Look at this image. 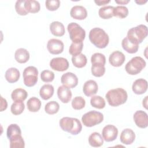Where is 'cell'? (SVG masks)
I'll list each match as a JSON object with an SVG mask.
<instances>
[{
    "label": "cell",
    "instance_id": "5",
    "mask_svg": "<svg viewBox=\"0 0 148 148\" xmlns=\"http://www.w3.org/2000/svg\"><path fill=\"white\" fill-rule=\"evenodd\" d=\"M146 61L141 57H133L129 61L125 66L126 72L131 75H135L140 73L146 66Z\"/></svg>",
    "mask_w": 148,
    "mask_h": 148
},
{
    "label": "cell",
    "instance_id": "1",
    "mask_svg": "<svg viewBox=\"0 0 148 148\" xmlns=\"http://www.w3.org/2000/svg\"><path fill=\"white\" fill-rule=\"evenodd\" d=\"M89 39L90 42L97 47L103 49L106 47L109 41L108 35L105 31L100 28H94L89 32Z\"/></svg>",
    "mask_w": 148,
    "mask_h": 148
},
{
    "label": "cell",
    "instance_id": "21",
    "mask_svg": "<svg viewBox=\"0 0 148 148\" xmlns=\"http://www.w3.org/2000/svg\"><path fill=\"white\" fill-rule=\"evenodd\" d=\"M51 33L56 36H62L65 34V27L60 21H53L50 24Z\"/></svg>",
    "mask_w": 148,
    "mask_h": 148
},
{
    "label": "cell",
    "instance_id": "44",
    "mask_svg": "<svg viewBox=\"0 0 148 148\" xmlns=\"http://www.w3.org/2000/svg\"><path fill=\"white\" fill-rule=\"evenodd\" d=\"M1 111L2 112L3 110H5L7 108L8 103L6 102V100L4 98H2V97H1Z\"/></svg>",
    "mask_w": 148,
    "mask_h": 148
},
{
    "label": "cell",
    "instance_id": "17",
    "mask_svg": "<svg viewBox=\"0 0 148 148\" xmlns=\"http://www.w3.org/2000/svg\"><path fill=\"white\" fill-rule=\"evenodd\" d=\"M147 82L144 79H138L132 84V90L133 92L138 95L143 94L147 91Z\"/></svg>",
    "mask_w": 148,
    "mask_h": 148
},
{
    "label": "cell",
    "instance_id": "45",
    "mask_svg": "<svg viewBox=\"0 0 148 148\" xmlns=\"http://www.w3.org/2000/svg\"><path fill=\"white\" fill-rule=\"evenodd\" d=\"M94 2L98 6H101V5H105L106 4H108V3L110 2V1H106V0H97V1H94Z\"/></svg>",
    "mask_w": 148,
    "mask_h": 148
},
{
    "label": "cell",
    "instance_id": "46",
    "mask_svg": "<svg viewBox=\"0 0 148 148\" xmlns=\"http://www.w3.org/2000/svg\"><path fill=\"white\" fill-rule=\"evenodd\" d=\"M130 1V0H115V2L118 3V4H120V5H125L127 3H128Z\"/></svg>",
    "mask_w": 148,
    "mask_h": 148
},
{
    "label": "cell",
    "instance_id": "10",
    "mask_svg": "<svg viewBox=\"0 0 148 148\" xmlns=\"http://www.w3.org/2000/svg\"><path fill=\"white\" fill-rule=\"evenodd\" d=\"M50 66L54 71L63 72L69 68V62L65 58L56 57L51 59L50 62Z\"/></svg>",
    "mask_w": 148,
    "mask_h": 148
},
{
    "label": "cell",
    "instance_id": "18",
    "mask_svg": "<svg viewBox=\"0 0 148 148\" xmlns=\"http://www.w3.org/2000/svg\"><path fill=\"white\" fill-rule=\"evenodd\" d=\"M57 95L59 99L63 103H68L72 98V92L69 88L61 86L57 89Z\"/></svg>",
    "mask_w": 148,
    "mask_h": 148
},
{
    "label": "cell",
    "instance_id": "37",
    "mask_svg": "<svg viewBox=\"0 0 148 148\" xmlns=\"http://www.w3.org/2000/svg\"><path fill=\"white\" fill-rule=\"evenodd\" d=\"M128 14V9L125 6H117L114 7L113 16L118 17L120 18L126 17Z\"/></svg>",
    "mask_w": 148,
    "mask_h": 148
},
{
    "label": "cell",
    "instance_id": "6",
    "mask_svg": "<svg viewBox=\"0 0 148 148\" xmlns=\"http://www.w3.org/2000/svg\"><path fill=\"white\" fill-rule=\"evenodd\" d=\"M103 120V114L95 110L88 112L84 114L82 117V121L83 125L88 127H91L100 124Z\"/></svg>",
    "mask_w": 148,
    "mask_h": 148
},
{
    "label": "cell",
    "instance_id": "48",
    "mask_svg": "<svg viewBox=\"0 0 148 148\" xmlns=\"http://www.w3.org/2000/svg\"><path fill=\"white\" fill-rule=\"evenodd\" d=\"M135 2H136V3H138V5H143V4L145 3L146 2H147V0H145V1H143V0L135 1Z\"/></svg>",
    "mask_w": 148,
    "mask_h": 148
},
{
    "label": "cell",
    "instance_id": "3",
    "mask_svg": "<svg viewBox=\"0 0 148 148\" xmlns=\"http://www.w3.org/2000/svg\"><path fill=\"white\" fill-rule=\"evenodd\" d=\"M61 128L72 135H77L82 130V125L80 121L76 118L64 117L59 121Z\"/></svg>",
    "mask_w": 148,
    "mask_h": 148
},
{
    "label": "cell",
    "instance_id": "36",
    "mask_svg": "<svg viewBox=\"0 0 148 148\" xmlns=\"http://www.w3.org/2000/svg\"><path fill=\"white\" fill-rule=\"evenodd\" d=\"M25 108L24 103L23 101H16L12 103L10 107V110L14 115H18L23 113Z\"/></svg>",
    "mask_w": 148,
    "mask_h": 148
},
{
    "label": "cell",
    "instance_id": "23",
    "mask_svg": "<svg viewBox=\"0 0 148 148\" xmlns=\"http://www.w3.org/2000/svg\"><path fill=\"white\" fill-rule=\"evenodd\" d=\"M20 72L16 68H10L5 72V77L6 80L10 83L17 82L20 78Z\"/></svg>",
    "mask_w": 148,
    "mask_h": 148
},
{
    "label": "cell",
    "instance_id": "4",
    "mask_svg": "<svg viewBox=\"0 0 148 148\" xmlns=\"http://www.w3.org/2000/svg\"><path fill=\"white\" fill-rule=\"evenodd\" d=\"M147 35V28L145 25L140 24L128 31L127 36L131 40L141 43Z\"/></svg>",
    "mask_w": 148,
    "mask_h": 148
},
{
    "label": "cell",
    "instance_id": "2",
    "mask_svg": "<svg viewBox=\"0 0 148 148\" xmlns=\"http://www.w3.org/2000/svg\"><path fill=\"white\" fill-rule=\"evenodd\" d=\"M105 97L109 105L118 106L124 103L128 98L127 91L121 88H117L109 90Z\"/></svg>",
    "mask_w": 148,
    "mask_h": 148
},
{
    "label": "cell",
    "instance_id": "20",
    "mask_svg": "<svg viewBox=\"0 0 148 148\" xmlns=\"http://www.w3.org/2000/svg\"><path fill=\"white\" fill-rule=\"evenodd\" d=\"M135 139V134L134 132L130 128H125L123 130L120 134V140L121 142L124 145L132 144Z\"/></svg>",
    "mask_w": 148,
    "mask_h": 148
},
{
    "label": "cell",
    "instance_id": "26",
    "mask_svg": "<svg viewBox=\"0 0 148 148\" xmlns=\"http://www.w3.org/2000/svg\"><path fill=\"white\" fill-rule=\"evenodd\" d=\"M25 10L28 13H35L40 10V6L38 1L35 0H26L24 2Z\"/></svg>",
    "mask_w": 148,
    "mask_h": 148
},
{
    "label": "cell",
    "instance_id": "38",
    "mask_svg": "<svg viewBox=\"0 0 148 148\" xmlns=\"http://www.w3.org/2000/svg\"><path fill=\"white\" fill-rule=\"evenodd\" d=\"M91 69L92 75L95 77H101L105 72V65L102 64H92Z\"/></svg>",
    "mask_w": 148,
    "mask_h": 148
},
{
    "label": "cell",
    "instance_id": "39",
    "mask_svg": "<svg viewBox=\"0 0 148 148\" xmlns=\"http://www.w3.org/2000/svg\"><path fill=\"white\" fill-rule=\"evenodd\" d=\"M86 105L85 99L82 97H76L72 101V106L75 110L83 109Z\"/></svg>",
    "mask_w": 148,
    "mask_h": 148
},
{
    "label": "cell",
    "instance_id": "31",
    "mask_svg": "<svg viewBox=\"0 0 148 148\" xmlns=\"http://www.w3.org/2000/svg\"><path fill=\"white\" fill-rule=\"evenodd\" d=\"M10 148H24L25 147L24 140L21 135H17L9 139Z\"/></svg>",
    "mask_w": 148,
    "mask_h": 148
},
{
    "label": "cell",
    "instance_id": "47",
    "mask_svg": "<svg viewBox=\"0 0 148 148\" xmlns=\"http://www.w3.org/2000/svg\"><path fill=\"white\" fill-rule=\"evenodd\" d=\"M147 96L145 97V99L143 100V102H142V104H143V106L145 108V109H147Z\"/></svg>",
    "mask_w": 148,
    "mask_h": 148
},
{
    "label": "cell",
    "instance_id": "25",
    "mask_svg": "<svg viewBox=\"0 0 148 148\" xmlns=\"http://www.w3.org/2000/svg\"><path fill=\"white\" fill-rule=\"evenodd\" d=\"M88 143L92 147H100L103 143V139L99 132H94L89 136Z\"/></svg>",
    "mask_w": 148,
    "mask_h": 148
},
{
    "label": "cell",
    "instance_id": "16",
    "mask_svg": "<svg viewBox=\"0 0 148 148\" xmlns=\"http://www.w3.org/2000/svg\"><path fill=\"white\" fill-rule=\"evenodd\" d=\"M121 45L123 49L130 54L136 53L139 49V43L130 39L127 36L123 39Z\"/></svg>",
    "mask_w": 148,
    "mask_h": 148
},
{
    "label": "cell",
    "instance_id": "32",
    "mask_svg": "<svg viewBox=\"0 0 148 148\" xmlns=\"http://www.w3.org/2000/svg\"><path fill=\"white\" fill-rule=\"evenodd\" d=\"M90 103L92 107L99 109H103L105 106V99L99 95L92 97L90 99Z\"/></svg>",
    "mask_w": 148,
    "mask_h": 148
},
{
    "label": "cell",
    "instance_id": "34",
    "mask_svg": "<svg viewBox=\"0 0 148 148\" xmlns=\"http://www.w3.org/2000/svg\"><path fill=\"white\" fill-rule=\"evenodd\" d=\"M17 135H21V131L20 127L16 124H12L9 125L6 131L8 138L9 139L12 137Z\"/></svg>",
    "mask_w": 148,
    "mask_h": 148
},
{
    "label": "cell",
    "instance_id": "8",
    "mask_svg": "<svg viewBox=\"0 0 148 148\" xmlns=\"http://www.w3.org/2000/svg\"><path fill=\"white\" fill-rule=\"evenodd\" d=\"M38 71L33 66H29L25 68L23 71V80L24 84L27 87H32L36 84L38 81Z\"/></svg>",
    "mask_w": 148,
    "mask_h": 148
},
{
    "label": "cell",
    "instance_id": "19",
    "mask_svg": "<svg viewBox=\"0 0 148 148\" xmlns=\"http://www.w3.org/2000/svg\"><path fill=\"white\" fill-rule=\"evenodd\" d=\"M98 87L97 82L93 80L86 81L83 87V91L85 95L90 97L95 94L98 91Z\"/></svg>",
    "mask_w": 148,
    "mask_h": 148
},
{
    "label": "cell",
    "instance_id": "41",
    "mask_svg": "<svg viewBox=\"0 0 148 148\" xmlns=\"http://www.w3.org/2000/svg\"><path fill=\"white\" fill-rule=\"evenodd\" d=\"M25 0H18L15 3V9L18 14L20 16H25L28 13L25 10L24 2Z\"/></svg>",
    "mask_w": 148,
    "mask_h": 148
},
{
    "label": "cell",
    "instance_id": "14",
    "mask_svg": "<svg viewBox=\"0 0 148 148\" xmlns=\"http://www.w3.org/2000/svg\"><path fill=\"white\" fill-rule=\"evenodd\" d=\"M125 60L124 54L120 51L113 52L109 57V63L113 66L119 67L123 65Z\"/></svg>",
    "mask_w": 148,
    "mask_h": 148
},
{
    "label": "cell",
    "instance_id": "12",
    "mask_svg": "<svg viewBox=\"0 0 148 148\" xmlns=\"http://www.w3.org/2000/svg\"><path fill=\"white\" fill-rule=\"evenodd\" d=\"M61 82L64 86L71 88L75 87L77 85L78 79L75 74L69 72L62 75Z\"/></svg>",
    "mask_w": 148,
    "mask_h": 148
},
{
    "label": "cell",
    "instance_id": "22",
    "mask_svg": "<svg viewBox=\"0 0 148 148\" xmlns=\"http://www.w3.org/2000/svg\"><path fill=\"white\" fill-rule=\"evenodd\" d=\"M14 58L17 62L20 64L27 62L29 58L28 51L24 48H20L16 50L14 53Z\"/></svg>",
    "mask_w": 148,
    "mask_h": 148
},
{
    "label": "cell",
    "instance_id": "11",
    "mask_svg": "<svg viewBox=\"0 0 148 148\" xmlns=\"http://www.w3.org/2000/svg\"><path fill=\"white\" fill-rule=\"evenodd\" d=\"M63 42L57 39H50L47 44V48L50 53L52 54H59L64 50Z\"/></svg>",
    "mask_w": 148,
    "mask_h": 148
},
{
    "label": "cell",
    "instance_id": "33",
    "mask_svg": "<svg viewBox=\"0 0 148 148\" xmlns=\"http://www.w3.org/2000/svg\"><path fill=\"white\" fill-rule=\"evenodd\" d=\"M60 109V105L58 102L54 101H50L47 103L45 106V110L49 114H54L58 112Z\"/></svg>",
    "mask_w": 148,
    "mask_h": 148
},
{
    "label": "cell",
    "instance_id": "43",
    "mask_svg": "<svg viewBox=\"0 0 148 148\" xmlns=\"http://www.w3.org/2000/svg\"><path fill=\"white\" fill-rule=\"evenodd\" d=\"M46 8L50 11H54L58 9L60 5L59 0H47L45 2Z\"/></svg>",
    "mask_w": 148,
    "mask_h": 148
},
{
    "label": "cell",
    "instance_id": "28",
    "mask_svg": "<svg viewBox=\"0 0 148 148\" xmlns=\"http://www.w3.org/2000/svg\"><path fill=\"white\" fill-rule=\"evenodd\" d=\"M27 108L31 112H36L39 111L41 106V101L36 97L29 98L27 102Z\"/></svg>",
    "mask_w": 148,
    "mask_h": 148
},
{
    "label": "cell",
    "instance_id": "35",
    "mask_svg": "<svg viewBox=\"0 0 148 148\" xmlns=\"http://www.w3.org/2000/svg\"><path fill=\"white\" fill-rule=\"evenodd\" d=\"M83 47V42H72L69 47V52L73 56H76V55L81 53Z\"/></svg>",
    "mask_w": 148,
    "mask_h": 148
},
{
    "label": "cell",
    "instance_id": "24",
    "mask_svg": "<svg viewBox=\"0 0 148 148\" xmlns=\"http://www.w3.org/2000/svg\"><path fill=\"white\" fill-rule=\"evenodd\" d=\"M54 94V87L49 84H46L42 86L39 90V95L44 100L50 99Z\"/></svg>",
    "mask_w": 148,
    "mask_h": 148
},
{
    "label": "cell",
    "instance_id": "9",
    "mask_svg": "<svg viewBox=\"0 0 148 148\" xmlns=\"http://www.w3.org/2000/svg\"><path fill=\"white\" fill-rule=\"evenodd\" d=\"M118 135V130L113 125L108 124L105 126L102 130V135L106 142H112L114 140Z\"/></svg>",
    "mask_w": 148,
    "mask_h": 148
},
{
    "label": "cell",
    "instance_id": "13",
    "mask_svg": "<svg viewBox=\"0 0 148 148\" xmlns=\"http://www.w3.org/2000/svg\"><path fill=\"white\" fill-rule=\"evenodd\" d=\"M134 120L136 125L140 128H145L148 125L147 114L143 110H137L134 114Z\"/></svg>",
    "mask_w": 148,
    "mask_h": 148
},
{
    "label": "cell",
    "instance_id": "30",
    "mask_svg": "<svg viewBox=\"0 0 148 148\" xmlns=\"http://www.w3.org/2000/svg\"><path fill=\"white\" fill-rule=\"evenodd\" d=\"M114 7L112 6H106L99 9L98 14L101 18L103 19H109L113 16Z\"/></svg>",
    "mask_w": 148,
    "mask_h": 148
},
{
    "label": "cell",
    "instance_id": "27",
    "mask_svg": "<svg viewBox=\"0 0 148 148\" xmlns=\"http://www.w3.org/2000/svg\"><path fill=\"white\" fill-rule=\"evenodd\" d=\"M28 96L27 92L23 88H16L14 90L12 94L11 97L13 101H23Z\"/></svg>",
    "mask_w": 148,
    "mask_h": 148
},
{
    "label": "cell",
    "instance_id": "40",
    "mask_svg": "<svg viewBox=\"0 0 148 148\" xmlns=\"http://www.w3.org/2000/svg\"><path fill=\"white\" fill-rule=\"evenodd\" d=\"M91 62L92 64H98L105 65L106 63V58L105 56L99 53H96L92 54L91 57Z\"/></svg>",
    "mask_w": 148,
    "mask_h": 148
},
{
    "label": "cell",
    "instance_id": "42",
    "mask_svg": "<svg viewBox=\"0 0 148 148\" xmlns=\"http://www.w3.org/2000/svg\"><path fill=\"white\" fill-rule=\"evenodd\" d=\"M40 77L43 82H51L54 79V73L51 71L44 70L40 73Z\"/></svg>",
    "mask_w": 148,
    "mask_h": 148
},
{
    "label": "cell",
    "instance_id": "29",
    "mask_svg": "<svg viewBox=\"0 0 148 148\" xmlns=\"http://www.w3.org/2000/svg\"><path fill=\"white\" fill-rule=\"evenodd\" d=\"M72 62L75 66L79 68H82L86 66L87 60L84 54L80 53L76 56H72Z\"/></svg>",
    "mask_w": 148,
    "mask_h": 148
},
{
    "label": "cell",
    "instance_id": "7",
    "mask_svg": "<svg viewBox=\"0 0 148 148\" xmlns=\"http://www.w3.org/2000/svg\"><path fill=\"white\" fill-rule=\"evenodd\" d=\"M67 29L72 42H83L86 37L85 30L76 23H69L68 25Z\"/></svg>",
    "mask_w": 148,
    "mask_h": 148
},
{
    "label": "cell",
    "instance_id": "15",
    "mask_svg": "<svg viewBox=\"0 0 148 148\" xmlns=\"http://www.w3.org/2000/svg\"><path fill=\"white\" fill-rule=\"evenodd\" d=\"M71 16L76 20H84L87 16V12L86 9L80 5L74 6L72 8L70 12Z\"/></svg>",
    "mask_w": 148,
    "mask_h": 148
}]
</instances>
